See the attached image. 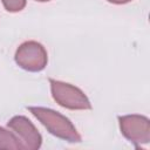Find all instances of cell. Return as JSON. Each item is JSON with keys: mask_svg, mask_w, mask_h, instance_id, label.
I'll return each instance as SVG.
<instances>
[{"mask_svg": "<svg viewBox=\"0 0 150 150\" xmlns=\"http://www.w3.org/2000/svg\"><path fill=\"white\" fill-rule=\"evenodd\" d=\"M27 109L55 137L69 143H80L82 141L70 120L59 111L45 107H27Z\"/></svg>", "mask_w": 150, "mask_h": 150, "instance_id": "1", "label": "cell"}, {"mask_svg": "<svg viewBox=\"0 0 150 150\" xmlns=\"http://www.w3.org/2000/svg\"><path fill=\"white\" fill-rule=\"evenodd\" d=\"M118 124L122 135L136 148L150 142V121L146 116L137 114L118 116Z\"/></svg>", "mask_w": 150, "mask_h": 150, "instance_id": "4", "label": "cell"}, {"mask_svg": "<svg viewBox=\"0 0 150 150\" xmlns=\"http://www.w3.org/2000/svg\"><path fill=\"white\" fill-rule=\"evenodd\" d=\"M107 1L110 4H115V5H124V4L130 2L131 0H107Z\"/></svg>", "mask_w": 150, "mask_h": 150, "instance_id": "8", "label": "cell"}, {"mask_svg": "<svg viewBox=\"0 0 150 150\" xmlns=\"http://www.w3.org/2000/svg\"><path fill=\"white\" fill-rule=\"evenodd\" d=\"M7 125L12 131L19 137L20 142L23 145V149L28 150H38L42 144V136L26 116L18 115L12 117Z\"/></svg>", "mask_w": 150, "mask_h": 150, "instance_id": "5", "label": "cell"}, {"mask_svg": "<svg viewBox=\"0 0 150 150\" xmlns=\"http://www.w3.org/2000/svg\"><path fill=\"white\" fill-rule=\"evenodd\" d=\"M1 149L23 150V145L14 132L0 127V150Z\"/></svg>", "mask_w": 150, "mask_h": 150, "instance_id": "6", "label": "cell"}, {"mask_svg": "<svg viewBox=\"0 0 150 150\" xmlns=\"http://www.w3.org/2000/svg\"><path fill=\"white\" fill-rule=\"evenodd\" d=\"M49 84L52 96L59 105L70 110L91 109V103L89 98L80 88L54 79H49Z\"/></svg>", "mask_w": 150, "mask_h": 150, "instance_id": "2", "label": "cell"}, {"mask_svg": "<svg viewBox=\"0 0 150 150\" xmlns=\"http://www.w3.org/2000/svg\"><path fill=\"white\" fill-rule=\"evenodd\" d=\"M5 9L11 13H16L26 7V0H1Z\"/></svg>", "mask_w": 150, "mask_h": 150, "instance_id": "7", "label": "cell"}, {"mask_svg": "<svg viewBox=\"0 0 150 150\" xmlns=\"http://www.w3.org/2000/svg\"><path fill=\"white\" fill-rule=\"evenodd\" d=\"M36 1H39V2H47V1H50V0H36Z\"/></svg>", "mask_w": 150, "mask_h": 150, "instance_id": "9", "label": "cell"}, {"mask_svg": "<svg viewBox=\"0 0 150 150\" xmlns=\"http://www.w3.org/2000/svg\"><path fill=\"white\" fill-rule=\"evenodd\" d=\"M16 64L27 71H41L46 68L48 55L46 48L36 41H26L21 43L14 55Z\"/></svg>", "mask_w": 150, "mask_h": 150, "instance_id": "3", "label": "cell"}]
</instances>
